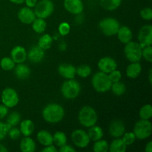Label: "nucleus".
<instances>
[{"label":"nucleus","instance_id":"1","mask_svg":"<svg viewBox=\"0 0 152 152\" xmlns=\"http://www.w3.org/2000/svg\"><path fill=\"white\" fill-rule=\"evenodd\" d=\"M42 117L47 123H58L63 120L65 110L63 107L57 103L48 104L42 110Z\"/></svg>","mask_w":152,"mask_h":152},{"label":"nucleus","instance_id":"2","mask_svg":"<svg viewBox=\"0 0 152 152\" xmlns=\"http://www.w3.org/2000/svg\"><path fill=\"white\" fill-rule=\"evenodd\" d=\"M78 120L82 126L86 128H90L97 123V113L94 108L88 105H86L79 111Z\"/></svg>","mask_w":152,"mask_h":152},{"label":"nucleus","instance_id":"3","mask_svg":"<svg viewBox=\"0 0 152 152\" xmlns=\"http://www.w3.org/2000/svg\"><path fill=\"white\" fill-rule=\"evenodd\" d=\"M91 84L96 91L105 93L111 89L112 83L110 80L108 74L99 71L94 74L91 79Z\"/></svg>","mask_w":152,"mask_h":152},{"label":"nucleus","instance_id":"4","mask_svg":"<svg viewBox=\"0 0 152 152\" xmlns=\"http://www.w3.org/2000/svg\"><path fill=\"white\" fill-rule=\"evenodd\" d=\"M81 91V86L74 79L67 80L61 87L62 95L67 99H74L78 96Z\"/></svg>","mask_w":152,"mask_h":152},{"label":"nucleus","instance_id":"5","mask_svg":"<svg viewBox=\"0 0 152 152\" xmlns=\"http://www.w3.org/2000/svg\"><path fill=\"white\" fill-rule=\"evenodd\" d=\"M124 53L126 59L130 62H140L142 59V47L136 42L131 41L125 44Z\"/></svg>","mask_w":152,"mask_h":152},{"label":"nucleus","instance_id":"6","mask_svg":"<svg viewBox=\"0 0 152 152\" xmlns=\"http://www.w3.org/2000/svg\"><path fill=\"white\" fill-rule=\"evenodd\" d=\"M36 17L47 19L51 16L54 10V4L51 0H40L34 7Z\"/></svg>","mask_w":152,"mask_h":152},{"label":"nucleus","instance_id":"7","mask_svg":"<svg viewBox=\"0 0 152 152\" xmlns=\"http://www.w3.org/2000/svg\"><path fill=\"white\" fill-rule=\"evenodd\" d=\"M152 125L149 120H138L134 125L133 132L136 138L139 140H145L151 134Z\"/></svg>","mask_w":152,"mask_h":152},{"label":"nucleus","instance_id":"8","mask_svg":"<svg viewBox=\"0 0 152 152\" xmlns=\"http://www.w3.org/2000/svg\"><path fill=\"white\" fill-rule=\"evenodd\" d=\"M120 25L114 18H104L99 22V28L101 32L107 37H112L117 34Z\"/></svg>","mask_w":152,"mask_h":152},{"label":"nucleus","instance_id":"9","mask_svg":"<svg viewBox=\"0 0 152 152\" xmlns=\"http://www.w3.org/2000/svg\"><path fill=\"white\" fill-rule=\"evenodd\" d=\"M1 100L3 105L8 108H14L19 103V95L15 89L12 88H6L1 92Z\"/></svg>","mask_w":152,"mask_h":152},{"label":"nucleus","instance_id":"10","mask_svg":"<svg viewBox=\"0 0 152 152\" xmlns=\"http://www.w3.org/2000/svg\"><path fill=\"white\" fill-rule=\"evenodd\" d=\"M71 140L75 146L85 148L89 145L91 140L88 133L83 129H76L71 134Z\"/></svg>","mask_w":152,"mask_h":152},{"label":"nucleus","instance_id":"11","mask_svg":"<svg viewBox=\"0 0 152 152\" xmlns=\"http://www.w3.org/2000/svg\"><path fill=\"white\" fill-rule=\"evenodd\" d=\"M138 43L142 48L152 44V26L151 25H145L140 28L138 33Z\"/></svg>","mask_w":152,"mask_h":152},{"label":"nucleus","instance_id":"12","mask_svg":"<svg viewBox=\"0 0 152 152\" xmlns=\"http://www.w3.org/2000/svg\"><path fill=\"white\" fill-rule=\"evenodd\" d=\"M63 6L68 13L73 15L81 14L84 10L82 0H64Z\"/></svg>","mask_w":152,"mask_h":152},{"label":"nucleus","instance_id":"13","mask_svg":"<svg viewBox=\"0 0 152 152\" xmlns=\"http://www.w3.org/2000/svg\"><path fill=\"white\" fill-rule=\"evenodd\" d=\"M108 132H109V134L114 138L123 137V135L126 132V126H125L124 123L120 120H113L110 123Z\"/></svg>","mask_w":152,"mask_h":152},{"label":"nucleus","instance_id":"14","mask_svg":"<svg viewBox=\"0 0 152 152\" xmlns=\"http://www.w3.org/2000/svg\"><path fill=\"white\" fill-rule=\"evenodd\" d=\"M98 68L99 71L105 74H109L114 70L117 69V63L113 58L110 56H105L101 58L98 62Z\"/></svg>","mask_w":152,"mask_h":152},{"label":"nucleus","instance_id":"15","mask_svg":"<svg viewBox=\"0 0 152 152\" xmlns=\"http://www.w3.org/2000/svg\"><path fill=\"white\" fill-rule=\"evenodd\" d=\"M36 15L34 10L28 7H24L19 9L18 12V19L22 23L30 25L36 19Z\"/></svg>","mask_w":152,"mask_h":152},{"label":"nucleus","instance_id":"16","mask_svg":"<svg viewBox=\"0 0 152 152\" xmlns=\"http://www.w3.org/2000/svg\"><path fill=\"white\" fill-rule=\"evenodd\" d=\"M45 50L39 47L38 45L33 46L28 52L27 53V58H28L31 62L34 63H39L41 62L45 58Z\"/></svg>","mask_w":152,"mask_h":152},{"label":"nucleus","instance_id":"17","mask_svg":"<svg viewBox=\"0 0 152 152\" xmlns=\"http://www.w3.org/2000/svg\"><path fill=\"white\" fill-rule=\"evenodd\" d=\"M10 57L16 64L23 63L27 59V51L22 46L16 45L10 51Z\"/></svg>","mask_w":152,"mask_h":152},{"label":"nucleus","instance_id":"18","mask_svg":"<svg viewBox=\"0 0 152 152\" xmlns=\"http://www.w3.org/2000/svg\"><path fill=\"white\" fill-rule=\"evenodd\" d=\"M59 75L66 80L74 79L76 76V68L71 64L62 63L58 68Z\"/></svg>","mask_w":152,"mask_h":152},{"label":"nucleus","instance_id":"19","mask_svg":"<svg viewBox=\"0 0 152 152\" xmlns=\"http://www.w3.org/2000/svg\"><path fill=\"white\" fill-rule=\"evenodd\" d=\"M116 35H117L119 41L123 44H126V43L132 41V38H133V34H132V30L128 26H125V25L120 27Z\"/></svg>","mask_w":152,"mask_h":152},{"label":"nucleus","instance_id":"20","mask_svg":"<svg viewBox=\"0 0 152 152\" xmlns=\"http://www.w3.org/2000/svg\"><path fill=\"white\" fill-rule=\"evenodd\" d=\"M142 72V65L140 62H131L126 68V75L131 79H135L139 77Z\"/></svg>","mask_w":152,"mask_h":152},{"label":"nucleus","instance_id":"21","mask_svg":"<svg viewBox=\"0 0 152 152\" xmlns=\"http://www.w3.org/2000/svg\"><path fill=\"white\" fill-rule=\"evenodd\" d=\"M13 69H14V74L16 77L20 80H26L31 75L30 68L23 63L17 64V65L15 66Z\"/></svg>","mask_w":152,"mask_h":152},{"label":"nucleus","instance_id":"22","mask_svg":"<svg viewBox=\"0 0 152 152\" xmlns=\"http://www.w3.org/2000/svg\"><path fill=\"white\" fill-rule=\"evenodd\" d=\"M37 139L43 146L53 145V135L46 130H41L37 133Z\"/></svg>","mask_w":152,"mask_h":152},{"label":"nucleus","instance_id":"23","mask_svg":"<svg viewBox=\"0 0 152 152\" xmlns=\"http://www.w3.org/2000/svg\"><path fill=\"white\" fill-rule=\"evenodd\" d=\"M19 148L22 152H34L36 150V142L30 137L22 138L19 144Z\"/></svg>","mask_w":152,"mask_h":152},{"label":"nucleus","instance_id":"24","mask_svg":"<svg viewBox=\"0 0 152 152\" xmlns=\"http://www.w3.org/2000/svg\"><path fill=\"white\" fill-rule=\"evenodd\" d=\"M35 126L34 122L31 120H24L20 122V130L21 134L24 137H30L34 132Z\"/></svg>","mask_w":152,"mask_h":152},{"label":"nucleus","instance_id":"25","mask_svg":"<svg viewBox=\"0 0 152 152\" xmlns=\"http://www.w3.org/2000/svg\"><path fill=\"white\" fill-rule=\"evenodd\" d=\"M127 150V145L120 137L115 138L109 145L108 151L110 152H125Z\"/></svg>","mask_w":152,"mask_h":152},{"label":"nucleus","instance_id":"26","mask_svg":"<svg viewBox=\"0 0 152 152\" xmlns=\"http://www.w3.org/2000/svg\"><path fill=\"white\" fill-rule=\"evenodd\" d=\"M88 135L91 141L96 142V141L102 138V137H103V131H102V128L94 125V126L89 128Z\"/></svg>","mask_w":152,"mask_h":152},{"label":"nucleus","instance_id":"27","mask_svg":"<svg viewBox=\"0 0 152 152\" xmlns=\"http://www.w3.org/2000/svg\"><path fill=\"white\" fill-rule=\"evenodd\" d=\"M53 37L50 34H43L39 39L38 45H37L41 48L42 49H43L44 50H48L49 48H51L52 44H53Z\"/></svg>","mask_w":152,"mask_h":152},{"label":"nucleus","instance_id":"28","mask_svg":"<svg viewBox=\"0 0 152 152\" xmlns=\"http://www.w3.org/2000/svg\"><path fill=\"white\" fill-rule=\"evenodd\" d=\"M123 0H99V4L102 8L109 11H113L118 8Z\"/></svg>","mask_w":152,"mask_h":152},{"label":"nucleus","instance_id":"29","mask_svg":"<svg viewBox=\"0 0 152 152\" xmlns=\"http://www.w3.org/2000/svg\"><path fill=\"white\" fill-rule=\"evenodd\" d=\"M32 25V28L34 32L37 34H42L45 31L46 27H47V23H46L45 19L42 18H36L34 22L31 23Z\"/></svg>","mask_w":152,"mask_h":152},{"label":"nucleus","instance_id":"30","mask_svg":"<svg viewBox=\"0 0 152 152\" xmlns=\"http://www.w3.org/2000/svg\"><path fill=\"white\" fill-rule=\"evenodd\" d=\"M67 143V137L64 132H56L53 135V144L55 146L61 147Z\"/></svg>","mask_w":152,"mask_h":152},{"label":"nucleus","instance_id":"31","mask_svg":"<svg viewBox=\"0 0 152 152\" xmlns=\"http://www.w3.org/2000/svg\"><path fill=\"white\" fill-rule=\"evenodd\" d=\"M112 93L116 96H122L125 94L126 91V86L123 83L120 81L116 82L111 84V89Z\"/></svg>","mask_w":152,"mask_h":152},{"label":"nucleus","instance_id":"32","mask_svg":"<svg viewBox=\"0 0 152 152\" xmlns=\"http://www.w3.org/2000/svg\"><path fill=\"white\" fill-rule=\"evenodd\" d=\"M15 66H16V63L11 59V57L5 56V57H3L0 61V67L4 71H12L15 68Z\"/></svg>","mask_w":152,"mask_h":152},{"label":"nucleus","instance_id":"33","mask_svg":"<svg viewBox=\"0 0 152 152\" xmlns=\"http://www.w3.org/2000/svg\"><path fill=\"white\" fill-rule=\"evenodd\" d=\"M109 148V144L105 140H99L94 142L93 150L94 152H108Z\"/></svg>","mask_w":152,"mask_h":152},{"label":"nucleus","instance_id":"34","mask_svg":"<svg viewBox=\"0 0 152 152\" xmlns=\"http://www.w3.org/2000/svg\"><path fill=\"white\" fill-rule=\"evenodd\" d=\"M139 116L142 120H150L152 117V107L150 104L143 105L140 109Z\"/></svg>","mask_w":152,"mask_h":152},{"label":"nucleus","instance_id":"35","mask_svg":"<svg viewBox=\"0 0 152 152\" xmlns=\"http://www.w3.org/2000/svg\"><path fill=\"white\" fill-rule=\"evenodd\" d=\"M91 74V68L89 65H82L76 68V74L82 78H86Z\"/></svg>","mask_w":152,"mask_h":152},{"label":"nucleus","instance_id":"36","mask_svg":"<svg viewBox=\"0 0 152 152\" xmlns=\"http://www.w3.org/2000/svg\"><path fill=\"white\" fill-rule=\"evenodd\" d=\"M20 122H21L20 114H19L18 112L13 111V112L10 113V114L8 115V117H7V122H6V123L10 125L11 127H14V126H17Z\"/></svg>","mask_w":152,"mask_h":152},{"label":"nucleus","instance_id":"37","mask_svg":"<svg viewBox=\"0 0 152 152\" xmlns=\"http://www.w3.org/2000/svg\"><path fill=\"white\" fill-rule=\"evenodd\" d=\"M123 140L124 141V142L126 143V145H131L135 142L136 140V137H135L134 132H125L124 134L123 135Z\"/></svg>","mask_w":152,"mask_h":152},{"label":"nucleus","instance_id":"38","mask_svg":"<svg viewBox=\"0 0 152 152\" xmlns=\"http://www.w3.org/2000/svg\"><path fill=\"white\" fill-rule=\"evenodd\" d=\"M58 31H59V34L62 37L67 36L71 31V25L66 22H62L61 24H59Z\"/></svg>","mask_w":152,"mask_h":152},{"label":"nucleus","instance_id":"39","mask_svg":"<svg viewBox=\"0 0 152 152\" xmlns=\"http://www.w3.org/2000/svg\"><path fill=\"white\" fill-rule=\"evenodd\" d=\"M142 57L144 58L147 62H152V48L151 45L145 46L142 50Z\"/></svg>","mask_w":152,"mask_h":152},{"label":"nucleus","instance_id":"40","mask_svg":"<svg viewBox=\"0 0 152 152\" xmlns=\"http://www.w3.org/2000/svg\"><path fill=\"white\" fill-rule=\"evenodd\" d=\"M108 75L110 80H111V82L112 83L120 81V80H121L122 78L121 72L117 69L114 70V71H112L111 72H110L109 74H108Z\"/></svg>","mask_w":152,"mask_h":152},{"label":"nucleus","instance_id":"41","mask_svg":"<svg viewBox=\"0 0 152 152\" xmlns=\"http://www.w3.org/2000/svg\"><path fill=\"white\" fill-rule=\"evenodd\" d=\"M140 16L144 20L150 21L152 19V10L151 7H144L140 10Z\"/></svg>","mask_w":152,"mask_h":152},{"label":"nucleus","instance_id":"42","mask_svg":"<svg viewBox=\"0 0 152 152\" xmlns=\"http://www.w3.org/2000/svg\"><path fill=\"white\" fill-rule=\"evenodd\" d=\"M10 128H11V126L7 124V123L0 122V141L2 140L5 137Z\"/></svg>","mask_w":152,"mask_h":152},{"label":"nucleus","instance_id":"43","mask_svg":"<svg viewBox=\"0 0 152 152\" xmlns=\"http://www.w3.org/2000/svg\"><path fill=\"white\" fill-rule=\"evenodd\" d=\"M7 134L11 140H17L20 137L22 134H21L19 129H17L16 126H14V127L10 128V130L7 132Z\"/></svg>","mask_w":152,"mask_h":152},{"label":"nucleus","instance_id":"44","mask_svg":"<svg viewBox=\"0 0 152 152\" xmlns=\"http://www.w3.org/2000/svg\"><path fill=\"white\" fill-rule=\"evenodd\" d=\"M59 151L60 152H75L76 150L74 147L66 143L62 146L59 147Z\"/></svg>","mask_w":152,"mask_h":152},{"label":"nucleus","instance_id":"45","mask_svg":"<svg viewBox=\"0 0 152 152\" xmlns=\"http://www.w3.org/2000/svg\"><path fill=\"white\" fill-rule=\"evenodd\" d=\"M8 114V108L5 105L1 104L0 105V120L4 119Z\"/></svg>","mask_w":152,"mask_h":152},{"label":"nucleus","instance_id":"46","mask_svg":"<svg viewBox=\"0 0 152 152\" xmlns=\"http://www.w3.org/2000/svg\"><path fill=\"white\" fill-rule=\"evenodd\" d=\"M42 152H57V148L53 145L45 146V148L42 150Z\"/></svg>","mask_w":152,"mask_h":152},{"label":"nucleus","instance_id":"47","mask_svg":"<svg viewBox=\"0 0 152 152\" xmlns=\"http://www.w3.org/2000/svg\"><path fill=\"white\" fill-rule=\"evenodd\" d=\"M37 1H38V0H25L24 3H25L26 7H30V8H34L37 4Z\"/></svg>","mask_w":152,"mask_h":152},{"label":"nucleus","instance_id":"48","mask_svg":"<svg viewBox=\"0 0 152 152\" xmlns=\"http://www.w3.org/2000/svg\"><path fill=\"white\" fill-rule=\"evenodd\" d=\"M145 152H152V142L151 141L148 142V143L145 145Z\"/></svg>","mask_w":152,"mask_h":152},{"label":"nucleus","instance_id":"49","mask_svg":"<svg viewBox=\"0 0 152 152\" xmlns=\"http://www.w3.org/2000/svg\"><path fill=\"white\" fill-rule=\"evenodd\" d=\"M9 1L16 4H21L25 2V0H9Z\"/></svg>","mask_w":152,"mask_h":152},{"label":"nucleus","instance_id":"50","mask_svg":"<svg viewBox=\"0 0 152 152\" xmlns=\"http://www.w3.org/2000/svg\"><path fill=\"white\" fill-rule=\"evenodd\" d=\"M66 44H65V42H62L59 44V49H60L62 51H63V50H65V49H66Z\"/></svg>","mask_w":152,"mask_h":152},{"label":"nucleus","instance_id":"51","mask_svg":"<svg viewBox=\"0 0 152 152\" xmlns=\"http://www.w3.org/2000/svg\"><path fill=\"white\" fill-rule=\"evenodd\" d=\"M7 151H8L7 148H6L4 145L0 144V152H7Z\"/></svg>","mask_w":152,"mask_h":152},{"label":"nucleus","instance_id":"52","mask_svg":"<svg viewBox=\"0 0 152 152\" xmlns=\"http://www.w3.org/2000/svg\"><path fill=\"white\" fill-rule=\"evenodd\" d=\"M148 79H149L150 84H151V83H152V69L149 70V72H148Z\"/></svg>","mask_w":152,"mask_h":152}]
</instances>
